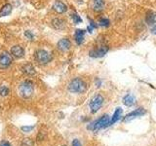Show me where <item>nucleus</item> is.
Masks as SVG:
<instances>
[{
    "mask_svg": "<svg viewBox=\"0 0 156 146\" xmlns=\"http://www.w3.org/2000/svg\"><path fill=\"white\" fill-rule=\"evenodd\" d=\"M87 90L86 83L80 78H74L68 84V91L74 94H82Z\"/></svg>",
    "mask_w": 156,
    "mask_h": 146,
    "instance_id": "1",
    "label": "nucleus"
},
{
    "mask_svg": "<svg viewBox=\"0 0 156 146\" xmlns=\"http://www.w3.org/2000/svg\"><path fill=\"white\" fill-rule=\"evenodd\" d=\"M20 91V95H21L24 99H27V97H30L33 94L34 91V86L33 83L30 80H26L24 82H23L21 86L19 88Z\"/></svg>",
    "mask_w": 156,
    "mask_h": 146,
    "instance_id": "2",
    "label": "nucleus"
},
{
    "mask_svg": "<svg viewBox=\"0 0 156 146\" xmlns=\"http://www.w3.org/2000/svg\"><path fill=\"white\" fill-rule=\"evenodd\" d=\"M110 126V118L108 115H104L101 116L99 120H97L96 122H94L90 127L89 129L93 130H98L101 129H105L106 127Z\"/></svg>",
    "mask_w": 156,
    "mask_h": 146,
    "instance_id": "3",
    "label": "nucleus"
},
{
    "mask_svg": "<svg viewBox=\"0 0 156 146\" xmlns=\"http://www.w3.org/2000/svg\"><path fill=\"white\" fill-rule=\"evenodd\" d=\"M104 101H105L104 96L100 94L93 96L89 103V107L92 113H96V112L99 111L101 109V107L102 106V104H104Z\"/></svg>",
    "mask_w": 156,
    "mask_h": 146,
    "instance_id": "4",
    "label": "nucleus"
},
{
    "mask_svg": "<svg viewBox=\"0 0 156 146\" xmlns=\"http://www.w3.org/2000/svg\"><path fill=\"white\" fill-rule=\"evenodd\" d=\"M35 60L38 63L45 65L53 60V56L45 50H38L35 53Z\"/></svg>",
    "mask_w": 156,
    "mask_h": 146,
    "instance_id": "5",
    "label": "nucleus"
},
{
    "mask_svg": "<svg viewBox=\"0 0 156 146\" xmlns=\"http://www.w3.org/2000/svg\"><path fill=\"white\" fill-rule=\"evenodd\" d=\"M109 48L108 46L106 45H102V46H100L98 48H95L91 50L89 52V56L91 57H95V58H99V57H102L106 55V53L108 52Z\"/></svg>",
    "mask_w": 156,
    "mask_h": 146,
    "instance_id": "6",
    "label": "nucleus"
},
{
    "mask_svg": "<svg viewBox=\"0 0 156 146\" xmlns=\"http://www.w3.org/2000/svg\"><path fill=\"white\" fill-rule=\"evenodd\" d=\"M12 63V57L9 53L4 52L0 55V68H7Z\"/></svg>",
    "mask_w": 156,
    "mask_h": 146,
    "instance_id": "7",
    "label": "nucleus"
},
{
    "mask_svg": "<svg viewBox=\"0 0 156 146\" xmlns=\"http://www.w3.org/2000/svg\"><path fill=\"white\" fill-rule=\"evenodd\" d=\"M146 113L145 110L144 108H138V109H136L134 111H132L131 113L129 114H127L125 117H124V119L123 121L124 122H128L130 120H133L135 118H138V117H140V116H143Z\"/></svg>",
    "mask_w": 156,
    "mask_h": 146,
    "instance_id": "8",
    "label": "nucleus"
},
{
    "mask_svg": "<svg viewBox=\"0 0 156 146\" xmlns=\"http://www.w3.org/2000/svg\"><path fill=\"white\" fill-rule=\"evenodd\" d=\"M71 47V42L69 39L67 38H62L58 42V49L62 52H66L70 49Z\"/></svg>",
    "mask_w": 156,
    "mask_h": 146,
    "instance_id": "9",
    "label": "nucleus"
},
{
    "mask_svg": "<svg viewBox=\"0 0 156 146\" xmlns=\"http://www.w3.org/2000/svg\"><path fill=\"white\" fill-rule=\"evenodd\" d=\"M53 9L54 11H56L58 14H63L67 11V6L63 2L60 1V0H57L53 4Z\"/></svg>",
    "mask_w": 156,
    "mask_h": 146,
    "instance_id": "10",
    "label": "nucleus"
},
{
    "mask_svg": "<svg viewBox=\"0 0 156 146\" xmlns=\"http://www.w3.org/2000/svg\"><path fill=\"white\" fill-rule=\"evenodd\" d=\"M11 54H12V56H14L15 57L21 58L24 55V51H23V49L20 45H15L11 49Z\"/></svg>",
    "mask_w": 156,
    "mask_h": 146,
    "instance_id": "11",
    "label": "nucleus"
},
{
    "mask_svg": "<svg viewBox=\"0 0 156 146\" xmlns=\"http://www.w3.org/2000/svg\"><path fill=\"white\" fill-rule=\"evenodd\" d=\"M85 30L84 29H76L75 33H74V40L78 44V45H81L84 41V35H85Z\"/></svg>",
    "mask_w": 156,
    "mask_h": 146,
    "instance_id": "12",
    "label": "nucleus"
},
{
    "mask_svg": "<svg viewBox=\"0 0 156 146\" xmlns=\"http://www.w3.org/2000/svg\"><path fill=\"white\" fill-rule=\"evenodd\" d=\"M145 22L148 26H154L156 23V13L153 11H149L146 13Z\"/></svg>",
    "mask_w": 156,
    "mask_h": 146,
    "instance_id": "13",
    "label": "nucleus"
},
{
    "mask_svg": "<svg viewBox=\"0 0 156 146\" xmlns=\"http://www.w3.org/2000/svg\"><path fill=\"white\" fill-rule=\"evenodd\" d=\"M105 9V0H93V10L95 12H101Z\"/></svg>",
    "mask_w": 156,
    "mask_h": 146,
    "instance_id": "14",
    "label": "nucleus"
},
{
    "mask_svg": "<svg viewBox=\"0 0 156 146\" xmlns=\"http://www.w3.org/2000/svg\"><path fill=\"white\" fill-rule=\"evenodd\" d=\"M123 102H124V104L126 106L131 107V106H133L136 103V97L133 95L128 94V95H126L123 97Z\"/></svg>",
    "mask_w": 156,
    "mask_h": 146,
    "instance_id": "15",
    "label": "nucleus"
},
{
    "mask_svg": "<svg viewBox=\"0 0 156 146\" xmlns=\"http://www.w3.org/2000/svg\"><path fill=\"white\" fill-rule=\"evenodd\" d=\"M52 26L55 27L56 29H63L66 26V23L62 19L56 18L52 21Z\"/></svg>",
    "mask_w": 156,
    "mask_h": 146,
    "instance_id": "16",
    "label": "nucleus"
},
{
    "mask_svg": "<svg viewBox=\"0 0 156 146\" xmlns=\"http://www.w3.org/2000/svg\"><path fill=\"white\" fill-rule=\"evenodd\" d=\"M23 71L26 73L27 75L32 76L35 74V68L31 64V63H27L23 66Z\"/></svg>",
    "mask_w": 156,
    "mask_h": 146,
    "instance_id": "17",
    "label": "nucleus"
},
{
    "mask_svg": "<svg viewBox=\"0 0 156 146\" xmlns=\"http://www.w3.org/2000/svg\"><path fill=\"white\" fill-rule=\"evenodd\" d=\"M122 109L121 108H117L116 110H115V112H114V114H113V116H112V118L110 119V125H114L117 121H118L120 118H121V116H122Z\"/></svg>",
    "mask_w": 156,
    "mask_h": 146,
    "instance_id": "18",
    "label": "nucleus"
},
{
    "mask_svg": "<svg viewBox=\"0 0 156 146\" xmlns=\"http://www.w3.org/2000/svg\"><path fill=\"white\" fill-rule=\"evenodd\" d=\"M12 5L11 4H6L2 7V9L0 10V17H5L12 12Z\"/></svg>",
    "mask_w": 156,
    "mask_h": 146,
    "instance_id": "19",
    "label": "nucleus"
},
{
    "mask_svg": "<svg viewBox=\"0 0 156 146\" xmlns=\"http://www.w3.org/2000/svg\"><path fill=\"white\" fill-rule=\"evenodd\" d=\"M109 24H110V21H109L108 19H106V18H101L99 19V26H101L107 27V26H109Z\"/></svg>",
    "mask_w": 156,
    "mask_h": 146,
    "instance_id": "20",
    "label": "nucleus"
},
{
    "mask_svg": "<svg viewBox=\"0 0 156 146\" xmlns=\"http://www.w3.org/2000/svg\"><path fill=\"white\" fill-rule=\"evenodd\" d=\"M9 92H10V90H9L8 87H6V86H1V87H0V96H8Z\"/></svg>",
    "mask_w": 156,
    "mask_h": 146,
    "instance_id": "21",
    "label": "nucleus"
},
{
    "mask_svg": "<svg viewBox=\"0 0 156 146\" xmlns=\"http://www.w3.org/2000/svg\"><path fill=\"white\" fill-rule=\"evenodd\" d=\"M70 16H71V19H73V22H74V23L77 24V23H82V19L80 18V16H78L76 13H72Z\"/></svg>",
    "mask_w": 156,
    "mask_h": 146,
    "instance_id": "22",
    "label": "nucleus"
},
{
    "mask_svg": "<svg viewBox=\"0 0 156 146\" xmlns=\"http://www.w3.org/2000/svg\"><path fill=\"white\" fill-rule=\"evenodd\" d=\"M34 128H35V126H23L21 128V130L23 133H30Z\"/></svg>",
    "mask_w": 156,
    "mask_h": 146,
    "instance_id": "23",
    "label": "nucleus"
},
{
    "mask_svg": "<svg viewBox=\"0 0 156 146\" xmlns=\"http://www.w3.org/2000/svg\"><path fill=\"white\" fill-rule=\"evenodd\" d=\"M24 36L27 39H29V40H34V35L31 33V31H29V30L24 31Z\"/></svg>",
    "mask_w": 156,
    "mask_h": 146,
    "instance_id": "24",
    "label": "nucleus"
},
{
    "mask_svg": "<svg viewBox=\"0 0 156 146\" xmlns=\"http://www.w3.org/2000/svg\"><path fill=\"white\" fill-rule=\"evenodd\" d=\"M89 21H90V24H89V26H91L93 28H98V27H99V24H97L94 21H93V19H89Z\"/></svg>",
    "mask_w": 156,
    "mask_h": 146,
    "instance_id": "25",
    "label": "nucleus"
},
{
    "mask_svg": "<svg viewBox=\"0 0 156 146\" xmlns=\"http://www.w3.org/2000/svg\"><path fill=\"white\" fill-rule=\"evenodd\" d=\"M23 144L26 146H31L32 142L30 141V139H23Z\"/></svg>",
    "mask_w": 156,
    "mask_h": 146,
    "instance_id": "26",
    "label": "nucleus"
},
{
    "mask_svg": "<svg viewBox=\"0 0 156 146\" xmlns=\"http://www.w3.org/2000/svg\"><path fill=\"white\" fill-rule=\"evenodd\" d=\"M72 146H82V145H81L79 140H78V139H74V140L72 141Z\"/></svg>",
    "mask_w": 156,
    "mask_h": 146,
    "instance_id": "27",
    "label": "nucleus"
},
{
    "mask_svg": "<svg viewBox=\"0 0 156 146\" xmlns=\"http://www.w3.org/2000/svg\"><path fill=\"white\" fill-rule=\"evenodd\" d=\"M0 146H11V145L7 141H2V142H0Z\"/></svg>",
    "mask_w": 156,
    "mask_h": 146,
    "instance_id": "28",
    "label": "nucleus"
},
{
    "mask_svg": "<svg viewBox=\"0 0 156 146\" xmlns=\"http://www.w3.org/2000/svg\"><path fill=\"white\" fill-rule=\"evenodd\" d=\"M151 32H152L153 34H155V35H156V24H154L153 27L151 28Z\"/></svg>",
    "mask_w": 156,
    "mask_h": 146,
    "instance_id": "29",
    "label": "nucleus"
},
{
    "mask_svg": "<svg viewBox=\"0 0 156 146\" xmlns=\"http://www.w3.org/2000/svg\"><path fill=\"white\" fill-rule=\"evenodd\" d=\"M101 80H96V85H97V87H100L101 86Z\"/></svg>",
    "mask_w": 156,
    "mask_h": 146,
    "instance_id": "30",
    "label": "nucleus"
},
{
    "mask_svg": "<svg viewBox=\"0 0 156 146\" xmlns=\"http://www.w3.org/2000/svg\"><path fill=\"white\" fill-rule=\"evenodd\" d=\"M93 29H94V28H93V27H92L91 26H89L87 27V30L89 31L90 33H92V32H93Z\"/></svg>",
    "mask_w": 156,
    "mask_h": 146,
    "instance_id": "31",
    "label": "nucleus"
}]
</instances>
